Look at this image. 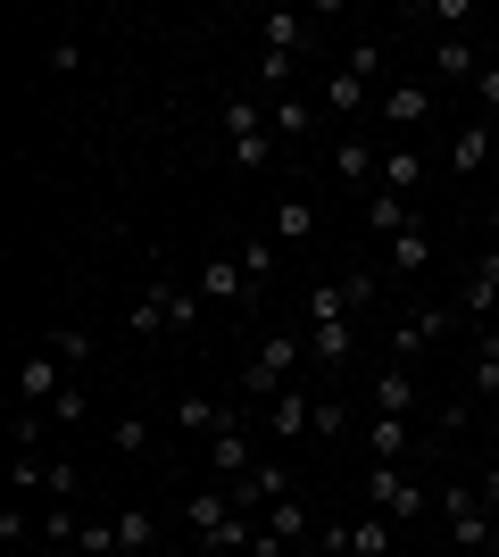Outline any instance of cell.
I'll return each instance as SVG.
<instances>
[{"mask_svg": "<svg viewBox=\"0 0 499 557\" xmlns=\"http://www.w3.org/2000/svg\"><path fill=\"white\" fill-rule=\"evenodd\" d=\"M433 508H441V524H450V541L466 557H499V508L483 499V483H441Z\"/></svg>", "mask_w": 499, "mask_h": 557, "instance_id": "6da1fadb", "label": "cell"}, {"mask_svg": "<svg viewBox=\"0 0 499 557\" xmlns=\"http://www.w3.org/2000/svg\"><path fill=\"white\" fill-rule=\"evenodd\" d=\"M300 358H309V342H300L291 325H284V333H259V349L241 358V399H250V408H266L275 392H291Z\"/></svg>", "mask_w": 499, "mask_h": 557, "instance_id": "7a4b0ae2", "label": "cell"}, {"mask_svg": "<svg viewBox=\"0 0 499 557\" xmlns=\"http://www.w3.org/2000/svg\"><path fill=\"white\" fill-rule=\"evenodd\" d=\"M200 308H209V300H200V283L150 275V292H142V300H134V317H125V325L142 333V342H150V333H175V342H184V333L200 325Z\"/></svg>", "mask_w": 499, "mask_h": 557, "instance_id": "3957f363", "label": "cell"}, {"mask_svg": "<svg viewBox=\"0 0 499 557\" xmlns=\"http://www.w3.org/2000/svg\"><path fill=\"white\" fill-rule=\"evenodd\" d=\"M358 491H366V508L391 516V524H416V516H425V499H433V491H416V474H408V466H358Z\"/></svg>", "mask_w": 499, "mask_h": 557, "instance_id": "277c9868", "label": "cell"}, {"mask_svg": "<svg viewBox=\"0 0 499 557\" xmlns=\"http://www.w3.org/2000/svg\"><path fill=\"white\" fill-rule=\"evenodd\" d=\"M483 166H499V125H491V116H466V125L450 134V150H441V175L475 184Z\"/></svg>", "mask_w": 499, "mask_h": 557, "instance_id": "5b68a950", "label": "cell"}, {"mask_svg": "<svg viewBox=\"0 0 499 557\" xmlns=\"http://www.w3.org/2000/svg\"><path fill=\"white\" fill-rule=\"evenodd\" d=\"M433 109H441V92L433 84H383V100H375V116H383V134H425L433 125Z\"/></svg>", "mask_w": 499, "mask_h": 557, "instance_id": "8992f818", "label": "cell"}, {"mask_svg": "<svg viewBox=\"0 0 499 557\" xmlns=\"http://www.w3.org/2000/svg\"><path fill=\"white\" fill-rule=\"evenodd\" d=\"M450 325H458V308H441V300H416V308L400 317V325H391V342H383V349H391V358L408 367V358H425V349L441 342Z\"/></svg>", "mask_w": 499, "mask_h": 557, "instance_id": "52a82bcc", "label": "cell"}, {"mask_svg": "<svg viewBox=\"0 0 499 557\" xmlns=\"http://www.w3.org/2000/svg\"><path fill=\"white\" fill-rule=\"evenodd\" d=\"M391 533H400V524L366 508L358 524H325V533H316V549H333V557H391Z\"/></svg>", "mask_w": 499, "mask_h": 557, "instance_id": "ba28073f", "label": "cell"}, {"mask_svg": "<svg viewBox=\"0 0 499 557\" xmlns=\"http://www.w3.org/2000/svg\"><path fill=\"white\" fill-rule=\"evenodd\" d=\"M325 166H333V184L350 191V200H366V191H375V175H383V150H375L366 134H341Z\"/></svg>", "mask_w": 499, "mask_h": 557, "instance_id": "9c48e42d", "label": "cell"}, {"mask_svg": "<svg viewBox=\"0 0 499 557\" xmlns=\"http://www.w3.org/2000/svg\"><path fill=\"white\" fill-rule=\"evenodd\" d=\"M250 424H266V417H234V424L209 442V474H216V483H241V474L259 466V433H250Z\"/></svg>", "mask_w": 499, "mask_h": 557, "instance_id": "30bf717a", "label": "cell"}, {"mask_svg": "<svg viewBox=\"0 0 499 557\" xmlns=\"http://www.w3.org/2000/svg\"><path fill=\"white\" fill-rule=\"evenodd\" d=\"M375 84H358V75L350 67H325V75H316V109H325V116H341V125H350V134H358V116H366V109H375Z\"/></svg>", "mask_w": 499, "mask_h": 557, "instance_id": "8fae6325", "label": "cell"}, {"mask_svg": "<svg viewBox=\"0 0 499 557\" xmlns=\"http://www.w3.org/2000/svg\"><path fill=\"white\" fill-rule=\"evenodd\" d=\"M358 449H366V466H408L416 458V417H366Z\"/></svg>", "mask_w": 499, "mask_h": 557, "instance_id": "7c38bea8", "label": "cell"}, {"mask_svg": "<svg viewBox=\"0 0 499 557\" xmlns=\"http://www.w3.org/2000/svg\"><path fill=\"white\" fill-rule=\"evenodd\" d=\"M67 392V358L59 349H34V358H17V408H42L50 417V399Z\"/></svg>", "mask_w": 499, "mask_h": 557, "instance_id": "4fadbf2b", "label": "cell"}, {"mask_svg": "<svg viewBox=\"0 0 499 557\" xmlns=\"http://www.w3.org/2000/svg\"><path fill=\"white\" fill-rule=\"evenodd\" d=\"M366 417H416V367L383 358L375 383H366Z\"/></svg>", "mask_w": 499, "mask_h": 557, "instance_id": "5bb4252c", "label": "cell"}, {"mask_svg": "<svg viewBox=\"0 0 499 557\" xmlns=\"http://www.w3.org/2000/svg\"><path fill=\"white\" fill-rule=\"evenodd\" d=\"M300 342H309V367L350 374V358H358V317H333V325H300Z\"/></svg>", "mask_w": 499, "mask_h": 557, "instance_id": "9a60e30c", "label": "cell"}, {"mask_svg": "<svg viewBox=\"0 0 499 557\" xmlns=\"http://www.w3.org/2000/svg\"><path fill=\"white\" fill-rule=\"evenodd\" d=\"M200 300H216V308H259V292H250V275H241V258H200Z\"/></svg>", "mask_w": 499, "mask_h": 557, "instance_id": "2e32d148", "label": "cell"}, {"mask_svg": "<svg viewBox=\"0 0 499 557\" xmlns=\"http://www.w3.org/2000/svg\"><path fill=\"white\" fill-rule=\"evenodd\" d=\"M266 125H275V150H309V141H316V125H325V109H316L309 92H284Z\"/></svg>", "mask_w": 499, "mask_h": 557, "instance_id": "e0dca14e", "label": "cell"}, {"mask_svg": "<svg viewBox=\"0 0 499 557\" xmlns=\"http://www.w3.org/2000/svg\"><path fill=\"white\" fill-rule=\"evenodd\" d=\"M225 491H234V508H241V516H266L275 499H284V491H300V483H291V474H284L275 458H259L250 474H241V483H225Z\"/></svg>", "mask_w": 499, "mask_h": 557, "instance_id": "ac0fdd59", "label": "cell"}, {"mask_svg": "<svg viewBox=\"0 0 499 557\" xmlns=\"http://www.w3.org/2000/svg\"><path fill=\"white\" fill-rule=\"evenodd\" d=\"M184 524H191V541L209 549V541L225 533V524H234V491H225V483H209V491H184Z\"/></svg>", "mask_w": 499, "mask_h": 557, "instance_id": "d6986e66", "label": "cell"}, {"mask_svg": "<svg viewBox=\"0 0 499 557\" xmlns=\"http://www.w3.org/2000/svg\"><path fill=\"white\" fill-rule=\"evenodd\" d=\"M309 42H316V17H300V9H266L259 17V50H275V59H300Z\"/></svg>", "mask_w": 499, "mask_h": 557, "instance_id": "ffe728a7", "label": "cell"}, {"mask_svg": "<svg viewBox=\"0 0 499 557\" xmlns=\"http://www.w3.org/2000/svg\"><path fill=\"white\" fill-rule=\"evenodd\" d=\"M491 308H499V242L466 267V292H458V317H475V325H491Z\"/></svg>", "mask_w": 499, "mask_h": 557, "instance_id": "44dd1931", "label": "cell"}, {"mask_svg": "<svg viewBox=\"0 0 499 557\" xmlns=\"http://www.w3.org/2000/svg\"><path fill=\"white\" fill-rule=\"evenodd\" d=\"M309 424H316V392L291 383V392L266 399V433H275V442H309Z\"/></svg>", "mask_w": 499, "mask_h": 557, "instance_id": "7402d4cb", "label": "cell"}, {"mask_svg": "<svg viewBox=\"0 0 499 557\" xmlns=\"http://www.w3.org/2000/svg\"><path fill=\"white\" fill-rule=\"evenodd\" d=\"M375 184L400 191V200H416V191H425V150H416V141H383V175Z\"/></svg>", "mask_w": 499, "mask_h": 557, "instance_id": "603a6c76", "label": "cell"}, {"mask_svg": "<svg viewBox=\"0 0 499 557\" xmlns=\"http://www.w3.org/2000/svg\"><path fill=\"white\" fill-rule=\"evenodd\" d=\"M475 75H483L475 34H441V42H433V84H466V92H475Z\"/></svg>", "mask_w": 499, "mask_h": 557, "instance_id": "cb8c5ba5", "label": "cell"}, {"mask_svg": "<svg viewBox=\"0 0 499 557\" xmlns=\"http://www.w3.org/2000/svg\"><path fill=\"white\" fill-rule=\"evenodd\" d=\"M259 524H266V533H275V541H284L291 557H300V549H309V541H316V533H309V499H300V491H284V499H275V508L259 516Z\"/></svg>", "mask_w": 499, "mask_h": 557, "instance_id": "d4e9b609", "label": "cell"}, {"mask_svg": "<svg viewBox=\"0 0 499 557\" xmlns=\"http://www.w3.org/2000/svg\"><path fill=\"white\" fill-rule=\"evenodd\" d=\"M234 417H241V408H225V399H209V392H184V399H175V424H184V433H200V442H216Z\"/></svg>", "mask_w": 499, "mask_h": 557, "instance_id": "484cf974", "label": "cell"}, {"mask_svg": "<svg viewBox=\"0 0 499 557\" xmlns=\"http://www.w3.org/2000/svg\"><path fill=\"white\" fill-rule=\"evenodd\" d=\"M358 216H366V233H383V242H391V233H408L416 225V200H400V191H366V200H358Z\"/></svg>", "mask_w": 499, "mask_h": 557, "instance_id": "4316f807", "label": "cell"}, {"mask_svg": "<svg viewBox=\"0 0 499 557\" xmlns=\"http://www.w3.org/2000/svg\"><path fill=\"white\" fill-rule=\"evenodd\" d=\"M150 549H166V541H159V516H150L142 499H125V508H117V557H150Z\"/></svg>", "mask_w": 499, "mask_h": 557, "instance_id": "83f0119b", "label": "cell"}, {"mask_svg": "<svg viewBox=\"0 0 499 557\" xmlns=\"http://www.w3.org/2000/svg\"><path fill=\"white\" fill-rule=\"evenodd\" d=\"M241 275H250V292H275V258H284V242L275 233H241Z\"/></svg>", "mask_w": 499, "mask_h": 557, "instance_id": "f1b7e54d", "label": "cell"}, {"mask_svg": "<svg viewBox=\"0 0 499 557\" xmlns=\"http://www.w3.org/2000/svg\"><path fill=\"white\" fill-rule=\"evenodd\" d=\"M275 242H284V250H300V242H316V209H309V200H300V191H284V200H275Z\"/></svg>", "mask_w": 499, "mask_h": 557, "instance_id": "f546056e", "label": "cell"}, {"mask_svg": "<svg viewBox=\"0 0 499 557\" xmlns=\"http://www.w3.org/2000/svg\"><path fill=\"white\" fill-rule=\"evenodd\" d=\"M391 267H400L408 283H425V267H433V233H425V225L391 233Z\"/></svg>", "mask_w": 499, "mask_h": 557, "instance_id": "4dcf8cb0", "label": "cell"}, {"mask_svg": "<svg viewBox=\"0 0 499 557\" xmlns=\"http://www.w3.org/2000/svg\"><path fill=\"white\" fill-rule=\"evenodd\" d=\"M466 383H475L483 399H499V325L475 333V358H466Z\"/></svg>", "mask_w": 499, "mask_h": 557, "instance_id": "1f68e13d", "label": "cell"}, {"mask_svg": "<svg viewBox=\"0 0 499 557\" xmlns=\"http://www.w3.org/2000/svg\"><path fill=\"white\" fill-rule=\"evenodd\" d=\"M333 67H350L358 84H375V92H383V34H358V42L341 50V59H333Z\"/></svg>", "mask_w": 499, "mask_h": 557, "instance_id": "d6a6232c", "label": "cell"}, {"mask_svg": "<svg viewBox=\"0 0 499 557\" xmlns=\"http://www.w3.org/2000/svg\"><path fill=\"white\" fill-rule=\"evenodd\" d=\"M109 449H117L125 466L150 458V417H109Z\"/></svg>", "mask_w": 499, "mask_h": 557, "instance_id": "836d02e7", "label": "cell"}, {"mask_svg": "<svg viewBox=\"0 0 499 557\" xmlns=\"http://www.w3.org/2000/svg\"><path fill=\"white\" fill-rule=\"evenodd\" d=\"M408 17H416V25H441V34H466V25H475V0H416Z\"/></svg>", "mask_w": 499, "mask_h": 557, "instance_id": "e575fe53", "label": "cell"}, {"mask_svg": "<svg viewBox=\"0 0 499 557\" xmlns=\"http://www.w3.org/2000/svg\"><path fill=\"white\" fill-rule=\"evenodd\" d=\"M75 557H117V516H84L75 524Z\"/></svg>", "mask_w": 499, "mask_h": 557, "instance_id": "d590c367", "label": "cell"}, {"mask_svg": "<svg viewBox=\"0 0 499 557\" xmlns=\"http://www.w3.org/2000/svg\"><path fill=\"white\" fill-rule=\"evenodd\" d=\"M341 433H350V408H341L333 392H316V424H309V442H341Z\"/></svg>", "mask_w": 499, "mask_h": 557, "instance_id": "8d00e7d4", "label": "cell"}, {"mask_svg": "<svg viewBox=\"0 0 499 557\" xmlns=\"http://www.w3.org/2000/svg\"><path fill=\"white\" fill-rule=\"evenodd\" d=\"M42 349H59L67 367H84V358H92V333H75V325H50V333H42Z\"/></svg>", "mask_w": 499, "mask_h": 557, "instance_id": "74e56055", "label": "cell"}, {"mask_svg": "<svg viewBox=\"0 0 499 557\" xmlns=\"http://www.w3.org/2000/svg\"><path fill=\"white\" fill-rule=\"evenodd\" d=\"M475 116L499 125V59H483V75H475Z\"/></svg>", "mask_w": 499, "mask_h": 557, "instance_id": "f35d334b", "label": "cell"}, {"mask_svg": "<svg viewBox=\"0 0 499 557\" xmlns=\"http://www.w3.org/2000/svg\"><path fill=\"white\" fill-rule=\"evenodd\" d=\"M0 541H9V549H25V541H42V533H34V516H25L17 499H9V508H0Z\"/></svg>", "mask_w": 499, "mask_h": 557, "instance_id": "ab89813d", "label": "cell"}, {"mask_svg": "<svg viewBox=\"0 0 499 557\" xmlns=\"http://www.w3.org/2000/svg\"><path fill=\"white\" fill-rule=\"evenodd\" d=\"M75 483H84V474H75V458H50V474H42V499H75Z\"/></svg>", "mask_w": 499, "mask_h": 557, "instance_id": "60d3db41", "label": "cell"}, {"mask_svg": "<svg viewBox=\"0 0 499 557\" xmlns=\"http://www.w3.org/2000/svg\"><path fill=\"white\" fill-rule=\"evenodd\" d=\"M9 433H17V449H42L50 417H42V408H17V424H9Z\"/></svg>", "mask_w": 499, "mask_h": 557, "instance_id": "b9f144b4", "label": "cell"}, {"mask_svg": "<svg viewBox=\"0 0 499 557\" xmlns=\"http://www.w3.org/2000/svg\"><path fill=\"white\" fill-rule=\"evenodd\" d=\"M50 424H84V383H67V392L50 399Z\"/></svg>", "mask_w": 499, "mask_h": 557, "instance_id": "7bdbcfd3", "label": "cell"}, {"mask_svg": "<svg viewBox=\"0 0 499 557\" xmlns=\"http://www.w3.org/2000/svg\"><path fill=\"white\" fill-rule=\"evenodd\" d=\"M50 67L75 75V67H84V42H75V34H59V42H50Z\"/></svg>", "mask_w": 499, "mask_h": 557, "instance_id": "ee69618b", "label": "cell"}, {"mask_svg": "<svg viewBox=\"0 0 499 557\" xmlns=\"http://www.w3.org/2000/svg\"><path fill=\"white\" fill-rule=\"evenodd\" d=\"M483 233H491V242H499V191H491V200H483Z\"/></svg>", "mask_w": 499, "mask_h": 557, "instance_id": "f6af8a7d", "label": "cell"}, {"mask_svg": "<svg viewBox=\"0 0 499 557\" xmlns=\"http://www.w3.org/2000/svg\"><path fill=\"white\" fill-rule=\"evenodd\" d=\"M483 499H491V508H499V466H491V474H483Z\"/></svg>", "mask_w": 499, "mask_h": 557, "instance_id": "bcb514c9", "label": "cell"}, {"mask_svg": "<svg viewBox=\"0 0 499 557\" xmlns=\"http://www.w3.org/2000/svg\"><path fill=\"white\" fill-rule=\"evenodd\" d=\"M150 557H175V549H150Z\"/></svg>", "mask_w": 499, "mask_h": 557, "instance_id": "7dc6e473", "label": "cell"}]
</instances>
